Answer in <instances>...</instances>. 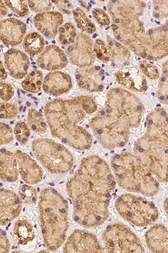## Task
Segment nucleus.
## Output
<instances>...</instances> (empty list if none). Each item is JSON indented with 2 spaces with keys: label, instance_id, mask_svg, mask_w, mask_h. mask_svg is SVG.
Returning <instances> with one entry per match:
<instances>
[{
  "label": "nucleus",
  "instance_id": "1a4fd4ad",
  "mask_svg": "<svg viewBox=\"0 0 168 253\" xmlns=\"http://www.w3.org/2000/svg\"><path fill=\"white\" fill-rule=\"evenodd\" d=\"M111 198H83L72 201L73 218L84 228L102 225L108 219Z\"/></svg>",
  "mask_w": 168,
  "mask_h": 253
},
{
  "label": "nucleus",
  "instance_id": "9b49d317",
  "mask_svg": "<svg viewBox=\"0 0 168 253\" xmlns=\"http://www.w3.org/2000/svg\"><path fill=\"white\" fill-rule=\"evenodd\" d=\"M64 253H103L97 236L92 232L76 229L66 241Z\"/></svg>",
  "mask_w": 168,
  "mask_h": 253
},
{
  "label": "nucleus",
  "instance_id": "20e7f679",
  "mask_svg": "<svg viewBox=\"0 0 168 253\" xmlns=\"http://www.w3.org/2000/svg\"><path fill=\"white\" fill-rule=\"evenodd\" d=\"M90 124L101 146L109 150L126 146L129 141L130 129L140 125L121 105L107 103Z\"/></svg>",
  "mask_w": 168,
  "mask_h": 253
},
{
  "label": "nucleus",
  "instance_id": "49530a36",
  "mask_svg": "<svg viewBox=\"0 0 168 253\" xmlns=\"http://www.w3.org/2000/svg\"><path fill=\"white\" fill-rule=\"evenodd\" d=\"M87 31L89 33V34H92V33L93 32L92 28H89Z\"/></svg>",
  "mask_w": 168,
  "mask_h": 253
},
{
  "label": "nucleus",
  "instance_id": "f03ea898",
  "mask_svg": "<svg viewBox=\"0 0 168 253\" xmlns=\"http://www.w3.org/2000/svg\"><path fill=\"white\" fill-rule=\"evenodd\" d=\"M116 181L108 163L98 155L81 159L79 168L69 178L67 191L71 201L83 198H111Z\"/></svg>",
  "mask_w": 168,
  "mask_h": 253
},
{
  "label": "nucleus",
  "instance_id": "bb28decb",
  "mask_svg": "<svg viewBox=\"0 0 168 253\" xmlns=\"http://www.w3.org/2000/svg\"><path fill=\"white\" fill-rule=\"evenodd\" d=\"M28 126L35 133L44 134L47 131V125L42 114L35 109H29Z\"/></svg>",
  "mask_w": 168,
  "mask_h": 253
},
{
  "label": "nucleus",
  "instance_id": "aec40b11",
  "mask_svg": "<svg viewBox=\"0 0 168 253\" xmlns=\"http://www.w3.org/2000/svg\"><path fill=\"white\" fill-rule=\"evenodd\" d=\"M26 25L20 20L9 18L1 22V40L6 44L21 43L26 34Z\"/></svg>",
  "mask_w": 168,
  "mask_h": 253
},
{
  "label": "nucleus",
  "instance_id": "412c9836",
  "mask_svg": "<svg viewBox=\"0 0 168 253\" xmlns=\"http://www.w3.org/2000/svg\"><path fill=\"white\" fill-rule=\"evenodd\" d=\"M63 23L62 15L56 12H48L35 16V26L48 39L55 38L57 28Z\"/></svg>",
  "mask_w": 168,
  "mask_h": 253
},
{
  "label": "nucleus",
  "instance_id": "a18cd8bd",
  "mask_svg": "<svg viewBox=\"0 0 168 253\" xmlns=\"http://www.w3.org/2000/svg\"><path fill=\"white\" fill-rule=\"evenodd\" d=\"M96 43L98 44H103V42H101V41L100 40H98L96 41Z\"/></svg>",
  "mask_w": 168,
  "mask_h": 253
},
{
  "label": "nucleus",
  "instance_id": "39448f33",
  "mask_svg": "<svg viewBox=\"0 0 168 253\" xmlns=\"http://www.w3.org/2000/svg\"><path fill=\"white\" fill-rule=\"evenodd\" d=\"M110 168L117 184L122 189L146 197L158 194L160 182L134 152L114 154L110 159Z\"/></svg>",
  "mask_w": 168,
  "mask_h": 253
},
{
  "label": "nucleus",
  "instance_id": "c756f323",
  "mask_svg": "<svg viewBox=\"0 0 168 253\" xmlns=\"http://www.w3.org/2000/svg\"><path fill=\"white\" fill-rule=\"evenodd\" d=\"M14 133L16 140L20 145H24L30 139L31 129L25 122H19L15 126Z\"/></svg>",
  "mask_w": 168,
  "mask_h": 253
},
{
  "label": "nucleus",
  "instance_id": "2f4dec72",
  "mask_svg": "<svg viewBox=\"0 0 168 253\" xmlns=\"http://www.w3.org/2000/svg\"><path fill=\"white\" fill-rule=\"evenodd\" d=\"M139 67L143 74L148 78L153 80H157L160 78L159 69L154 64L143 60L139 63Z\"/></svg>",
  "mask_w": 168,
  "mask_h": 253
},
{
  "label": "nucleus",
  "instance_id": "dca6fc26",
  "mask_svg": "<svg viewBox=\"0 0 168 253\" xmlns=\"http://www.w3.org/2000/svg\"><path fill=\"white\" fill-rule=\"evenodd\" d=\"M115 76L118 84L131 91L141 92L147 90L146 77L137 69H121L116 73Z\"/></svg>",
  "mask_w": 168,
  "mask_h": 253
},
{
  "label": "nucleus",
  "instance_id": "a878e982",
  "mask_svg": "<svg viewBox=\"0 0 168 253\" xmlns=\"http://www.w3.org/2000/svg\"><path fill=\"white\" fill-rule=\"evenodd\" d=\"M24 50L31 56L38 55L43 51L44 41L43 37L36 33L29 34L24 40Z\"/></svg>",
  "mask_w": 168,
  "mask_h": 253
},
{
  "label": "nucleus",
  "instance_id": "a211bd4d",
  "mask_svg": "<svg viewBox=\"0 0 168 253\" xmlns=\"http://www.w3.org/2000/svg\"><path fill=\"white\" fill-rule=\"evenodd\" d=\"M145 238L151 252L168 253V229L165 224H153L146 231Z\"/></svg>",
  "mask_w": 168,
  "mask_h": 253
},
{
  "label": "nucleus",
  "instance_id": "b1692460",
  "mask_svg": "<svg viewBox=\"0 0 168 253\" xmlns=\"http://www.w3.org/2000/svg\"><path fill=\"white\" fill-rule=\"evenodd\" d=\"M146 128L154 130L168 141V114L159 108L150 113L146 118Z\"/></svg>",
  "mask_w": 168,
  "mask_h": 253
},
{
  "label": "nucleus",
  "instance_id": "4c0bfd02",
  "mask_svg": "<svg viewBox=\"0 0 168 253\" xmlns=\"http://www.w3.org/2000/svg\"><path fill=\"white\" fill-rule=\"evenodd\" d=\"M10 248L11 245L6 232L1 229L0 230V252L1 253H9Z\"/></svg>",
  "mask_w": 168,
  "mask_h": 253
},
{
  "label": "nucleus",
  "instance_id": "72a5a7b5",
  "mask_svg": "<svg viewBox=\"0 0 168 253\" xmlns=\"http://www.w3.org/2000/svg\"><path fill=\"white\" fill-rule=\"evenodd\" d=\"M6 5L10 8L14 13L18 14L20 16H26L28 14V8L27 2L26 1H5Z\"/></svg>",
  "mask_w": 168,
  "mask_h": 253
},
{
  "label": "nucleus",
  "instance_id": "f704fd0d",
  "mask_svg": "<svg viewBox=\"0 0 168 253\" xmlns=\"http://www.w3.org/2000/svg\"><path fill=\"white\" fill-rule=\"evenodd\" d=\"M80 99L83 108L88 114L95 112L97 110V105L93 98L88 96H81Z\"/></svg>",
  "mask_w": 168,
  "mask_h": 253
},
{
  "label": "nucleus",
  "instance_id": "4468645a",
  "mask_svg": "<svg viewBox=\"0 0 168 253\" xmlns=\"http://www.w3.org/2000/svg\"><path fill=\"white\" fill-rule=\"evenodd\" d=\"M76 79L79 86L89 92L103 91L104 71L100 67H94L76 71Z\"/></svg>",
  "mask_w": 168,
  "mask_h": 253
},
{
  "label": "nucleus",
  "instance_id": "4be33fe9",
  "mask_svg": "<svg viewBox=\"0 0 168 253\" xmlns=\"http://www.w3.org/2000/svg\"><path fill=\"white\" fill-rule=\"evenodd\" d=\"M15 154L5 148L0 150V178L3 182H15L19 178Z\"/></svg>",
  "mask_w": 168,
  "mask_h": 253
},
{
  "label": "nucleus",
  "instance_id": "e433bc0d",
  "mask_svg": "<svg viewBox=\"0 0 168 253\" xmlns=\"http://www.w3.org/2000/svg\"><path fill=\"white\" fill-rule=\"evenodd\" d=\"M75 37L76 33L75 27L71 26L69 28H65V32L60 34V41L64 45H67L69 43V40L71 38H75Z\"/></svg>",
  "mask_w": 168,
  "mask_h": 253
},
{
  "label": "nucleus",
  "instance_id": "2eb2a0df",
  "mask_svg": "<svg viewBox=\"0 0 168 253\" xmlns=\"http://www.w3.org/2000/svg\"><path fill=\"white\" fill-rule=\"evenodd\" d=\"M72 86L71 77L67 73L54 72L48 73L45 77L43 89L49 95L59 96L67 93Z\"/></svg>",
  "mask_w": 168,
  "mask_h": 253
},
{
  "label": "nucleus",
  "instance_id": "cd10ccee",
  "mask_svg": "<svg viewBox=\"0 0 168 253\" xmlns=\"http://www.w3.org/2000/svg\"><path fill=\"white\" fill-rule=\"evenodd\" d=\"M18 194L23 203L27 205L34 206L37 203L38 196L37 191L34 186L24 184L20 186Z\"/></svg>",
  "mask_w": 168,
  "mask_h": 253
},
{
  "label": "nucleus",
  "instance_id": "f257e3e1",
  "mask_svg": "<svg viewBox=\"0 0 168 253\" xmlns=\"http://www.w3.org/2000/svg\"><path fill=\"white\" fill-rule=\"evenodd\" d=\"M44 113L53 137L77 150L91 148L93 136L80 125L87 114L80 96L71 100L49 102L45 107Z\"/></svg>",
  "mask_w": 168,
  "mask_h": 253
},
{
  "label": "nucleus",
  "instance_id": "423d86ee",
  "mask_svg": "<svg viewBox=\"0 0 168 253\" xmlns=\"http://www.w3.org/2000/svg\"><path fill=\"white\" fill-rule=\"evenodd\" d=\"M134 153L160 182H168V141L165 137L146 128L135 141Z\"/></svg>",
  "mask_w": 168,
  "mask_h": 253
},
{
  "label": "nucleus",
  "instance_id": "ea45409f",
  "mask_svg": "<svg viewBox=\"0 0 168 253\" xmlns=\"http://www.w3.org/2000/svg\"><path fill=\"white\" fill-rule=\"evenodd\" d=\"M93 11L94 17L96 18L97 21L101 24L102 26H108L110 23L109 17L104 11L101 9H94Z\"/></svg>",
  "mask_w": 168,
  "mask_h": 253
},
{
  "label": "nucleus",
  "instance_id": "79ce46f5",
  "mask_svg": "<svg viewBox=\"0 0 168 253\" xmlns=\"http://www.w3.org/2000/svg\"><path fill=\"white\" fill-rule=\"evenodd\" d=\"M1 15H3V16H5L7 13V10L6 7L5 5H4V3L3 2L1 1Z\"/></svg>",
  "mask_w": 168,
  "mask_h": 253
},
{
  "label": "nucleus",
  "instance_id": "393cba45",
  "mask_svg": "<svg viewBox=\"0 0 168 253\" xmlns=\"http://www.w3.org/2000/svg\"><path fill=\"white\" fill-rule=\"evenodd\" d=\"M44 79L42 72L36 69L27 75L22 82V87L27 92L38 93L43 87Z\"/></svg>",
  "mask_w": 168,
  "mask_h": 253
},
{
  "label": "nucleus",
  "instance_id": "5701e85b",
  "mask_svg": "<svg viewBox=\"0 0 168 253\" xmlns=\"http://www.w3.org/2000/svg\"><path fill=\"white\" fill-rule=\"evenodd\" d=\"M35 238V231L32 223L26 218L18 220L14 223L13 239L18 246H27Z\"/></svg>",
  "mask_w": 168,
  "mask_h": 253
},
{
  "label": "nucleus",
  "instance_id": "ddd939ff",
  "mask_svg": "<svg viewBox=\"0 0 168 253\" xmlns=\"http://www.w3.org/2000/svg\"><path fill=\"white\" fill-rule=\"evenodd\" d=\"M19 172L22 180L26 184L34 185L42 182L44 177L43 170L34 158L21 150L15 153Z\"/></svg>",
  "mask_w": 168,
  "mask_h": 253
},
{
  "label": "nucleus",
  "instance_id": "7c9ffc66",
  "mask_svg": "<svg viewBox=\"0 0 168 253\" xmlns=\"http://www.w3.org/2000/svg\"><path fill=\"white\" fill-rule=\"evenodd\" d=\"M18 114V107L15 104L9 103L7 102L1 103L0 105V116L2 119L13 120L17 117Z\"/></svg>",
  "mask_w": 168,
  "mask_h": 253
},
{
  "label": "nucleus",
  "instance_id": "6ab92c4d",
  "mask_svg": "<svg viewBox=\"0 0 168 253\" xmlns=\"http://www.w3.org/2000/svg\"><path fill=\"white\" fill-rule=\"evenodd\" d=\"M39 67L44 70L52 71L65 68L68 64L64 52L55 45L47 47L37 60Z\"/></svg>",
  "mask_w": 168,
  "mask_h": 253
},
{
  "label": "nucleus",
  "instance_id": "9d476101",
  "mask_svg": "<svg viewBox=\"0 0 168 253\" xmlns=\"http://www.w3.org/2000/svg\"><path fill=\"white\" fill-rule=\"evenodd\" d=\"M105 251L113 253H145L138 236L121 223L109 224L102 234Z\"/></svg>",
  "mask_w": 168,
  "mask_h": 253
},
{
  "label": "nucleus",
  "instance_id": "a19ab883",
  "mask_svg": "<svg viewBox=\"0 0 168 253\" xmlns=\"http://www.w3.org/2000/svg\"><path fill=\"white\" fill-rule=\"evenodd\" d=\"M163 207L168 218V197L165 199V201H164Z\"/></svg>",
  "mask_w": 168,
  "mask_h": 253
},
{
  "label": "nucleus",
  "instance_id": "c85d7f7f",
  "mask_svg": "<svg viewBox=\"0 0 168 253\" xmlns=\"http://www.w3.org/2000/svg\"><path fill=\"white\" fill-rule=\"evenodd\" d=\"M157 96L161 103L168 104V62L163 65Z\"/></svg>",
  "mask_w": 168,
  "mask_h": 253
},
{
  "label": "nucleus",
  "instance_id": "473e14b6",
  "mask_svg": "<svg viewBox=\"0 0 168 253\" xmlns=\"http://www.w3.org/2000/svg\"><path fill=\"white\" fill-rule=\"evenodd\" d=\"M14 140L13 129L9 125L0 123V144H9Z\"/></svg>",
  "mask_w": 168,
  "mask_h": 253
},
{
  "label": "nucleus",
  "instance_id": "6e6552de",
  "mask_svg": "<svg viewBox=\"0 0 168 253\" xmlns=\"http://www.w3.org/2000/svg\"><path fill=\"white\" fill-rule=\"evenodd\" d=\"M114 206L123 219L137 227L152 226L160 215L153 202L132 194L120 195Z\"/></svg>",
  "mask_w": 168,
  "mask_h": 253
},
{
  "label": "nucleus",
  "instance_id": "f8f14e48",
  "mask_svg": "<svg viewBox=\"0 0 168 253\" xmlns=\"http://www.w3.org/2000/svg\"><path fill=\"white\" fill-rule=\"evenodd\" d=\"M23 201L19 195L6 189L0 190V223L5 226L18 218L22 210Z\"/></svg>",
  "mask_w": 168,
  "mask_h": 253
},
{
  "label": "nucleus",
  "instance_id": "7ed1b4c3",
  "mask_svg": "<svg viewBox=\"0 0 168 253\" xmlns=\"http://www.w3.org/2000/svg\"><path fill=\"white\" fill-rule=\"evenodd\" d=\"M38 210L44 244L49 251L55 252L67 238L69 227L68 202L55 189L46 187L40 192Z\"/></svg>",
  "mask_w": 168,
  "mask_h": 253
},
{
  "label": "nucleus",
  "instance_id": "37998d69",
  "mask_svg": "<svg viewBox=\"0 0 168 253\" xmlns=\"http://www.w3.org/2000/svg\"><path fill=\"white\" fill-rule=\"evenodd\" d=\"M7 76V73L4 70L2 63L1 64V79L5 80Z\"/></svg>",
  "mask_w": 168,
  "mask_h": 253
},
{
  "label": "nucleus",
  "instance_id": "0eeeda50",
  "mask_svg": "<svg viewBox=\"0 0 168 253\" xmlns=\"http://www.w3.org/2000/svg\"><path fill=\"white\" fill-rule=\"evenodd\" d=\"M32 149L34 157L51 173H67L74 165V158L70 151L50 138L34 140Z\"/></svg>",
  "mask_w": 168,
  "mask_h": 253
},
{
  "label": "nucleus",
  "instance_id": "de8ad7c7",
  "mask_svg": "<svg viewBox=\"0 0 168 253\" xmlns=\"http://www.w3.org/2000/svg\"><path fill=\"white\" fill-rule=\"evenodd\" d=\"M97 36V34H96L95 35H94V36H93V38H96V36Z\"/></svg>",
  "mask_w": 168,
  "mask_h": 253
},
{
  "label": "nucleus",
  "instance_id": "f3484780",
  "mask_svg": "<svg viewBox=\"0 0 168 253\" xmlns=\"http://www.w3.org/2000/svg\"><path fill=\"white\" fill-rule=\"evenodd\" d=\"M5 64L10 76L15 79H22L28 75L30 62L22 51L10 49L5 53Z\"/></svg>",
  "mask_w": 168,
  "mask_h": 253
},
{
  "label": "nucleus",
  "instance_id": "c03bdc74",
  "mask_svg": "<svg viewBox=\"0 0 168 253\" xmlns=\"http://www.w3.org/2000/svg\"><path fill=\"white\" fill-rule=\"evenodd\" d=\"M65 31V28L64 27H60L59 28V32L60 34H61V33H64Z\"/></svg>",
  "mask_w": 168,
  "mask_h": 253
},
{
  "label": "nucleus",
  "instance_id": "58836bf2",
  "mask_svg": "<svg viewBox=\"0 0 168 253\" xmlns=\"http://www.w3.org/2000/svg\"><path fill=\"white\" fill-rule=\"evenodd\" d=\"M80 13H78L79 15L75 17L76 21L77 23V27L80 28V30L83 31H88L89 27V24L91 22H89L88 18L84 13V12L80 10Z\"/></svg>",
  "mask_w": 168,
  "mask_h": 253
},
{
  "label": "nucleus",
  "instance_id": "c9c22d12",
  "mask_svg": "<svg viewBox=\"0 0 168 253\" xmlns=\"http://www.w3.org/2000/svg\"><path fill=\"white\" fill-rule=\"evenodd\" d=\"M14 93V89L11 84L1 82L0 84V97L3 101H9L13 97Z\"/></svg>",
  "mask_w": 168,
  "mask_h": 253
}]
</instances>
